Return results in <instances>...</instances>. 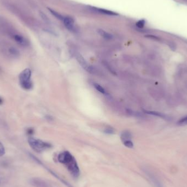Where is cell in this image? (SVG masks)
I'll list each match as a JSON object with an SVG mask.
<instances>
[{"label":"cell","mask_w":187,"mask_h":187,"mask_svg":"<svg viewBox=\"0 0 187 187\" xmlns=\"http://www.w3.org/2000/svg\"><path fill=\"white\" fill-rule=\"evenodd\" d=\"M58 161L67 168L70 174L74 177L78 178L80 175V170L75 157L68 151H64L59 154Z\"/></svg>","instance_id":"6da1fadb"},{"label":"cell","mask_w":187,"mask_h":187,"mask_svg":"<svg viewBox=\"0 0 187 187\" xmlns=\"http://www.w3.org/2000/svg\"><path fill=\"white\" fill-rule=\"evenodd\" d=\"M31 71L30 69L23 70L19 76V83L21 88L25 90H30L33 87V84L31 80Z\"/></svg>","instance_id":"7a4b0ae2"},{"label":"cell","mask_w":187,"mask_h":187,"mask_svg":"<svg viewBox=\"0 0 187 187\" xmlns=\"http://www.w3.org/2000/svg\"><path fill=\"white\" fill-rule=\"evenodd\" d=\"M28 142L30 147L37 152H41L52 147V145L49 143L33 137H30L28 138Z\"/></svg>","instance_id":"3957f363"},{"label":"cell","mask_w":187,"mask_h":187,"mask_svg":"<svg viewBox=\"0 0 187 187\" xmlns=\"http://www.w3.org/2000/svg\"><path fill=\"white\" fill-rule=\"evenodd\" d=\"M75 56L76 57L77 60L82 66V67L84 69H85L87 71H88L89 72H91L93 71V67L91 66H90V65L88 63V62H87V61L85 60V59L83 57L81 54L76 53L75 54Z\"/></svg>","instance_id":"277c9868"},{"label":"cell","mask_w":187,"mask_h":187,"mask_svg":"<svg viewBox=\"0 0 187 187\" xmlns=\"http://www.w3.org/2000/svg\"><path fill=\"white\" fill-rule=\"evenodd\" d=\"M13 38L14 41L22 47H26L29 44L28 40L24 36L19 34H14L13 35Z\"/></svg>","instance_id":"5b68a950"},{"label":"cell","mask_w":187,"mask_h":187,"mask_svg":"<svg viewBox=\"0 0 187 187\" xmlns=\"http://www.w3.org/2000/svg\"><path fill=\"white\" fill-rule=\"evenodd\" d=\"M63 22L68 30L69 31H73L75 30V25H74V20L72 18L70 17H63Z\"/></svg>","instance_id":"8992f818"},{"label":"cell","mask_w":187,"mask_h":187,"mask_svg":"<svg viewBox=\"0 0 187 187\" xmlns=\"http://www.w3.org/2000/svg\"><path fill=\"white\" fill-rule=\"evenodd\" d=\"M33 183L36 187H55L49 182L40 179H35L33 181Z\"/></svg>","instance_id":"52a82bcc"},{"label":"cell","mask_w":187,"mask_h":187,"mask_svg":"<svg viewBox=\"0 0 187 187\" xmlns=\"http://www.w3.org/2000/svg\"><path fill=\"white\" fill-rule=\"evenodd\" d=\"M91 9L93 10H94L95 11L98 12L100 13L101 14H106V15H118V13L112 12L111 11L109 10H107V9H102V8H96V7H91Z\"/></svg>","instance_id":"ba28073f"},{"label":"cell","mask_w":187,"mask_h":187,"mask_svg":"<svg viewBox=\"0 0 187 187\" xmlns=\"http://www.w3.org/2000/svg\"><path fill=\"white\" fill-rule=\"evenodd\" d=\"M97 32L99 34L101 37H102L106 40H111L113 38V36L111 34L106 32L102 29H98L97 30Z\"/></svg>","instance_id":"9c48e42d"},{"label":"cell","mask_w":187,"mask_h":187,"mask_svg":"<svg viewBox=\"0 0 187 187\" xmlns=\"http://www.w3.org/2000/svg\"><path fill=\"white\" fill-rule=\"evenodd\" d=\"M131 135L128 131H124L123 132L121 135V139L123 142L127 140H131Z\"/></svg>","instance_id":"30bf717a"},{"label":"cell","mask_w":187,"mask_h":187,"mask_svg":"<svg viewBox=\"0 0 187 187\" xmlns=\"http://www.w3.org/2000/svg\"><path fill=\"white\" fill-rule=\"evenodd\" d=\"M144 112H145V113L148 114H151V115H153V116L159 117H161V118H164V116H163L162 114L160 113L159 112H155V111H146V110H144Z\"/></svg>","instance_id":"8fae6325"},{"label":"cell","mask_w":187,"mask_h":187,"mask_svg":"<svg viewBox=\"0 0 187 187\" xmlns=\"http://www.w3.org/2000/svg\"><path fill=\"white\" fill-rule=\"evenodd\" d=\"M94 87L95 88V89H96L98 91H99L100 93H102V94H104L106 93L105 90H104V88H103L100 85H99V84H96V83H95V84H94Z\"/></svg>","instance_id":"7c38bea8"},{"label":"cell","mask_w":187,"mask_h":187,"mask_svg":"<svg viewBox=\"0 0 187 187\" xmlns=\"http://www.w3.org/2000/svg\"><path fill=\"white\" fill-rule=\"evenodd\" d=\"M48 9L49 11L51 12V13L53 14L54 16H55L57 18L59 19H62V20H63V17H62L61 15H60L59 13L56 12V11H53V10H52V9H50V8H48Z\"/></svg>","instance_id":"4fadbf2b"},{"label":"cell","mask_w":187,"mask_h":187,"mask_svg":"<svg viewBox=\"0 0 187 187\" xmlns=\"http://www.w3.org/2000/svg\"><path fill=\"white\" fill-rule=\"evenodd\" d=\"M177 124L179 125H180V126H183V125H187V116L180 119V120L178 122Z\"/></svg>","instance_id":"5bb4252c"},{"label":"cell","mask_w":187,"mask_h":187,"mask_svg":"<svg viewBox=\"0 0 187 187\" xmlns=\"http://www.w3.org/2000/svg\"><path fill=\"white\" fill-rule=\"evenodd\" d=\"M123 143L128 148H132L133 147V143L132 142L131 140H127V141H124Z\"/></svg>","instance_id":"9a60e30c"},{"label":"cell","mask_w":187,"mask_h":187,"mask_svg":"<svg viewBox=\"0 0 187 187\" xmlns=\"http://www.w3.org/2000/svg\"><path fill=\"white\" fill-rule=\"evenodd\" d=\"M145 21L144 20H139L136 22V26L138 27L139 28H143L145 26Z\"/></svg>","instance_id":"2e32d148"},{"label":"cell","mask_w":187,"mask_h":187,"mask_svg":"<svg viewBox=\"0 0 187 187\" xmlns=\"http://www.w3.org/2000/svg\"><path fill=\"white\" fill-rule=\"evenodd\" d=\"M40 16H41L42 19L44 21L46 22H47V23H49V20L48 18L47 17V16L46 14H44V13H43L42 12H40Z\"/></svg>","instance_id":"e0dca14e"},{"label":"cell","mask_w":187,"mask_h":187,"mask_svg":"<svg viewBox=\"0 0 187 187\" xmlns=\"http://www.w3.org/2000/svg\"><path fill=\"white\" fill-rule=\"evenodd\" d=\"M5 153V149L3 144L0 142V157L3 156Z\"/></svg>","instance_id":"ac0fdd59"},{"label":"cell","mask_w":187,"mask_h":187,"mask_svg":"<svg viewBox=\"0 0 187 187\" xmlns=\"http://www.w3.org/2000/svg\"><path fill=\"white\" fill-rule=\"evenodd\" d=\"M104 132L107 134H113L114 132V130L112 128H107L104 130Z\"/></svg>","instance_id":"d6986e66"},{"label":"cell","mask_w":187,"mask_h":187,"mask_svg":"<svg viewBox=\"0 0 187 187\" xmlns=\"http://www.w3.org/2000/svg\"><path fill=\"white\" fill-rule=\"evenodd\" d=\"M26 133L28 135H32L34 133V129L33 128H28L26 130Z\"/></svg>","instance_id":"ffe728a7"},{"label":"cell","mask_w":187,"mask_h":187,"mask_svg":"<svg viewBox=\"0 0 187 187\" xmlns=\"http://www.w3.org/2000/svg\"><path fill=\"white\" fill-rule=\"evenodd\" d=\"M3 103V100L1 97H0V105Z\"/></svg>","instance_id":"44dd1931"}]
</instances>
